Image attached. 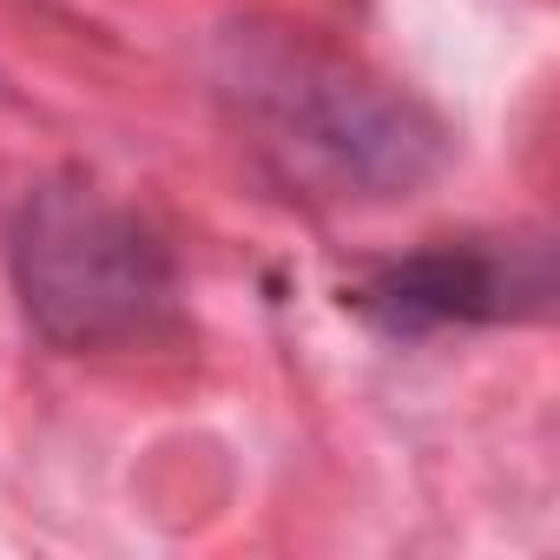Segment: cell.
<instances>
[{
  "instance_id": "6da1fadb",
  "label": "cell",
  "mask_w": 560,
  "mask_h": 560,
  "mask_svg": "<svg viewBox=\"0 0 560 560\" xmlns=\"http://www.w3.org/2000/svg\"><path fill=\"white\" fill-rule=\"evenodd\" d=\"M211 80L264 172L311 205H389L442 172L435 119L304 34L231 27Z\"/></svg>"
},
{
  "instance_id": "7a4b0ae2",
  "label": "cell",
  "mask_w": 560,
  "mask_h": 560,
  "mask_svg": "<svg viewBox=\"0 0 560 560\" xmlns=\"http://www.w3.org/2000/svg\"><path fill=\"white\" fill-rule=\"evenodd\" d=\"M8 270L27 324L54 350H126L165 330L172 250L93 185H34L8 218Z\"/></svg>"
},
{
  "instance_id": "3957f363",
  "label": "cell",
  "mask_w": 560,
  "mask_h": 560,
  "mask_svg": "<svg viewBox=\"0 0 560 560\" xmlns=\"http://www.w3.org/2000/svg\"><path fill=\"white\" fill-rule=\"evenodd\" d=\"M553 298V270L540 244H429L383 264L357 291V311L389 337H429L448 324H508L540 317Z\"/></svg>"
}]
</instances>
